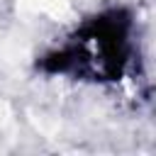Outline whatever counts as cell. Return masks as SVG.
I'll return each instance as SVG.
<instances>
[{
  "mask_svg": "<svg viewBox=\"0 0 156 156\" xmlns=\"http://www.w3.org/2000/svg\"><path fill=\"white\" fill-rule=\"evenodd\" d=\"M34 7L46 10L51 15H58L61 10H66V0H34Z\"/></svg>",
  "mask_w": 156,
  "mask_h": 156,
  "instance_id": "obj_1",
  "label": "cell"
},
{
  "mask_svg": "<svg viewBox=\"0 0 156 156\" xmlns=\"http://www.w3.org/2000/svg\"><path fill=\"white\" fill-rule=\"evenodd\" d=\"M5 119H7V105H5V102H0V124H2Z\"/></svg>",
  "mask_w": 156,
  "mask_h": 156,
  "instance_id": "obj_2",
  "label": "cell"
}]
</instances>
